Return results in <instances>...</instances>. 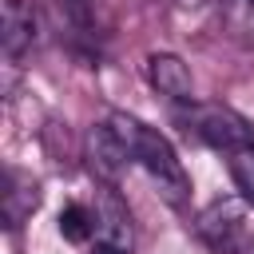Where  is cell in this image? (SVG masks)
Instances as JSON below:
<instances>
[{
	"instance_id": "cell-1",
	"label": "cell",
	"mask_w": 254,
	"mask_h": 254,
	"mask_svg": "<svg viewBox=\"0 0 254 254\" xmlns=\"http://www.w3.org/2000/svg\"><path fill=\"white\" fill-rule=\"evenodd\" d=\"M107 127L119 135L127 159L139 163V167L159 183V194H163L171 206H183L187 194H190V179H187L175 147H171L155 127H147L143 119H135V115H127V111H111V115H107Z\"/></svg>"
},
{
	"instance_id": "cell-2",
	"label": "cell",
	"mask_w": 254,
	"mask_h": 254,
	"mask_svg": "<svg viewBox=\"0 0 254 254\" xmlns=\"http://www.w3.org/2000/svg\"><path fill=\"white\" fill-rule=\"evenodd\" d=\"M250 202L242 198H218L194 218V234L214 250V254H254V222H250Z\"/></svg>"
},
{
	"instance_id": "cell-3",
	"label": "cell",
	"mask_w": 254,
	"mask_h": 254,
	"mask_svg": "<svg viewBox=\"0 0 254 254\" xmlns=\"http://www.w3.org/2000/svg\"><path fill=\"white\" fill-rule=\"evenodd\" d=\"M179 123L187 127V135H194L198 143L230 155L246 143H254V127L234 111V107H222V103H187L175 111Z\"/></svg>"
},
{
	"instance_id": "cell-4",
	"label": "cell",
	"mask_w": 254,
	"mask_h": 254,
	"mask_svg": "<svg viewBox=\"0 0 254 254\" xmlns=\"http://www.w3.org/2000/svg\"><path fill=\"white\" fill-rule=\"evenodd\" d=\"M131 214L119 202V194L103 187L95 202V254H131Z\"/></svg>"
},
{
	"instance_id": "cell-5",
	"label": "cell",
	"mask_w": 254,
	"mask_h": 254,
	"mask_svg": "<svg viewBox=\"0 0 254 254\" xmlns=\"http://www.w3.org/2000/svg\"><path fill=\"white\" fill-rule=\"evenodd\" d=\"M83 155H87L91 175H95V179H103L107 187H111V183L119 179V171L131 163V159H127V151H123V143H119V135H115L107 123H99V127H91V131H87Z\"/></svg>"
},
{
	"instance_id": "cell-6",
	"label": "cell",
	"mask_w": 254,
	"mask_h": 254,
	"mask_svg": "<svg viewBox=\"0 0 254 254\" xmlns=\"http://www.w3.org/2000/svg\"><path fill=\"white\" fill-rule=\"evenodd\" d=\"M147 79L155 91H163L167 99L175 103H194V79H190V67L171 56V52H155L147 56Z\"/></svg>"
},
{
	"instance_id": "cell-7",
	"label": "cell",
	"mask_w": 254,
	"mask_h": 254,
	"mask_svg": "<svg viewBox=\"0 0 254 254\" xmlns=\"http://www.w3.org/2000/svg\"><path fill=\"white\" fill-rule=\"evenodd\" d=\"M0 44L8 60H20L32 44H36V12L28 0H4V16H0Z\"/></svg>"
},
{
	"instance_id": "cell-8",
	"label": "cell",
	"mask_w": 254,
	"mask_h": 254,
	"mask_svg": "<svg viewBox=\"0 0 254 254\" xmlns=\"http://www.w3.org/2000/svg\"><path fill=\"white\" fill-rule=\"evenodd\" d=\"M40 206V183L24 171H8L4 183V222L16 230L24 226V218H32V210Z\"/></svg>"
},
{
	"instance_id": "cell-9",
	"label": "cell",
	"mask_w": 254,
	"mask_h": 254,
	"mask_svg": "<svg viewBox=\"0 0 254 254\" xmlns=\"http://www.w3.org/2000/svg\"><path fill=\"white\" fill-rule=\"evenodd\" d=\"M218 16H222V32L234 44L254 48V0H218Z\"/></svg>"
},
{
	"instance_id": "cell-10",
	"label": "cell",
	"mask_w": 254,
	"mask_h": 254,
	"mask_svg": "<svg viewBox=\"0 0 254 254\" xmlns=\"http://www.w3.org/2000/svg\"><path fill=\"white\" fill-rule=\"evenodd\" d=\"M226 171H230V179H234V187H238L242 202H250V206H254V143H246V147L230 151V155H226Z\"/></svg>"
},
{
	"instance_id": "cell-11",
	"label": "cell",
	"mask_w": 254,
	"mask_h": 254,
	"mask_svg": "<svg viewBox=\"0 0 254 254\" xmlns=\"http://www.w3.org/2000/svg\"><path fill=\"white\" fill-rule=\"evenodd\" d=\"M60 234L67 242H87L95 234V210H87L83 202H67L60 210Z\"/></svg>"
},
{
	"instance_id": "cell-12",
	"label": "cell",
	"mask_w": 254,
	"mask_h": 254,
	"mask_svg": "<svg viewBox=\"0 0 254 254\" xmlns=\"http://www.w3.org/2000/svg\"><path fill=\"white\" fill-rule=\"evenodd\" d=\"M179 4H190V8H194V4H206V0H179Z\"/></svg>"
}]
</instances>
